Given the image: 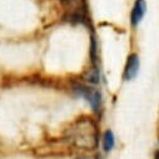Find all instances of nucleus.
<instances>
[{
  "label": "nucleus",
  "mask_w": 159,
  "mask_h": 159,
  "mask_svg": "<svg viewBox=\"0 0 159 159\" xmlns=\"http://www.w3.org/2000/svg\"><path fill=\"white\" fill-rule=\"evenodd\" d=\"M69 142L79 149L93 150L99 143L97 124L90 118H82L76 120L68 130Z\"/></svg>",
  "instance_id": "obj_1"
},
{
  "label": "nucleus",
  "mask_w": 159,
  "mask_h": 159,
  "mask_svg": "<svg viewBox=\"0 0 159 159\" xmlns=\"http://www.w3.org/2000/svg\"><path fill=\"white\" fill-rule=\"evenodd\" d=\"M73 92L80 98H84L89 105L92 107L93 111L99 113L102 108V93L98 89L90 88L88 85L80 84V83H75L73 84Z\"/></svg>",
  "instance_id": "obj_2"
},
{
  "label": "nucleus",
  "mask_w": 159,
  "mask_h": 159,
  "mask_svg": "<svg viewBox=\"0 0 159 159\" xmlns=\"http://www.w3.org/2000/svg\"><path fill=\"white\" fill-rule=\"evenodd\" d=\"M139 57L137 54H130L127 59V64H125V68H124V79L125 80H132V79H134L139 71Z\"/></svg>",
  "instance_id": "obj_3"
},
{
  "label": "nucleus",
  "mask_w": 159,
  "mask_h": 159,
  "mask_svg": "<svg viewBox=\"0 0 159 159\" xmlns=\"http://www.w3.org/2000/svg\"><path fill=\"white\" fill-rule=\"evenodd\" d=\"M145 11H147V4L144 0H135L130 13V23L133 26H137L142 21V19L145 15Z\"/></svg>",
  "instance_id": "obj_4"
},
{
  "label": "nucleus",
  "mask_w": 159,
  "mask_h": 159,
  "mask_svg": "<svg viewBox=\"0 0 159 159\" xmlns=\"http://www.w3.org/2000/svg\"><path fill=\"white\" fill-rule=\"evenodd\" d=\"M102 147L104 152H111L115 147V137L110 129H107L102 135Z\"/></svg>",
  "instance_id": "obj_5"
},
{
  "label": "nucleus",
  "mask_w": 159,
  "mask_h": 159,
  "mask_svg": "<svg viewBox=\"0 0 159 159\" xmlns=\"http://www.w3.org/2000/svg\"><path fill=\"white\" fill-rule=\"evenodd\" d=\"M84 80L88 82L89 84H98L100 82V74L97 66L88 69V71L84 74Z\"/></svg>",
  "instance_id": "obj_6"
},
{
  "label": "nucleus",
  "mask_w": 159,
  "mask_h": 159,
  "mask_svg": "<svg viewBox=\"0 0 159 159\" xmlns=\"http://www.w3.org/2000/svg\"><path fill=\"white\" fill-rule=\"evenodd\" d=\"M154 159H159V149L155 152V154H154Z\"/></svg>",
  "instance_id": "obj_7"
},
{
  "label": "nucleus",
  "mask_w": 159,
  "mask_h": 159,
  "mask_svg": "<svg viewBox=\"0 0 159 159\" xmlns=\"http://www.w3.org/2000/svg\"><path fill=\"white\" fill-rule=\"evenodd\" d=\"M60 2H63V3H69V2H71V0H60Z\"/></svg>",
  "instance_id": "obj_8"
}]
</instances>
